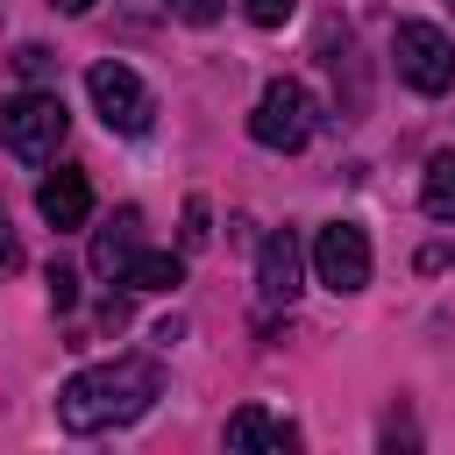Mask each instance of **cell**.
I'll use <instances>...</instances> for the list:
<instances>
[{
    "instance_id": "1",
    "label": "cell",
    "mask_w": 455,
    "mask_h": 455,
    "mask_svg": "<svg viewBox=\"0 0 455 455\" xmlns=\"http://www.w3.org/2000/svg\"><path fill=\"white\" fill-rule=\"evenodd\" d=\"M149 398H156V363H135V355L92 363V370H78V377L57 391V427H64V434H107V427L142 419Z\"/></svg>"
},
{
    "instance_id": "2",
    "label": "cell",
    "mask_w": 455,
    "mask_h": 455,
    "mask_svg": "<svg viewBox=\"0 0 455 455\" xmlns=\"http://www.w3.org/2000/svg\"><path fill=\"white\" fill-rule=\"evenodd\" d=\"M64 128H71V114H64V100H57V92H43V85H28V92L0 100V149H7V156H21V164L57 156Z\"/></svg>"
},
{
    "instance_id": "3",
    "label": "cell",
    "mask_w": 455,
    "mask_h": 455,
    "mask_svg": "<svg viewBox=\"0 0 455 455\" xmlns=\"http://www.w3.org/2000/svg\"><path fill=\"white\" fill-rule=\"evenodd\" d=\"M391 57H398V78H405L412 92H427V100L455 85V43H448L434 21H398Z\"/></svg>"
},
{
    "instance_id": "4",
    "label": "cell",
    "mask_w": 455,
    "mask_h": 455,
    "mask_svg": "<svg viewBox=\"0 0 455 455\" xmlns=\"http://www.w3.org/2000/svg\"><path fill=\"white\" fill-rule=\"evenodd\" d=\"M249 135H256L263 149H277V156L306 149V135H313V100H306V85H299V78H270L263 100H256V114H249Z\"/></svg>"
},
{
    "instance_id": "5",
    "label": "cell",
    "mask_w": 455,
    "mask_h": 455,
    "mask_svg": "<svg viewBox=\"0 0 455 455\" xmlns=\"http://www.w3.org/2000/svg\"><path fill=\"white\" fill-rule=\"evenodd\" d=\"M313 277H320L334 299L363 291V284H370V235H363L355 220H327V228L313 235Z\"/></svg>"
},
{
    "instance_id": "6",
    "label": "cell",
    "mask_w": 455,
    "mask_h": 455,
    "mask_svg": "<svg viewBox=\"0 0 455 455\" xmlns=\"http://www.w3.org/2000/svg\"><path fill=\"white\" fill-rule=\"evenodd\" d=\"M85 92H92V107H100V121H107L114 135H142L149 114H156L149 85H142L128 64H92V71H85Z\"/></svg>"
},
{
    "instance_id": "7",
    "label": "cell",
    "mask_w": 455,
    "mask_h": 455,
    "mask_svg": "<svg viewBox=\"0 0 455 455\" xmlns=\"http://www.w3.org/2000/svg\"><path fill=\"white\" fill-rule=\"evenodd\" d=\"M299 277H306L299 235H291V228L263 235V249H256V291H263V306H291V299H299Z\"/></svg>"
},
{
    "instance_id": "8",
    "label": "cell",
    "mask_w": 455,
    "mask_h": 455,
    "mask_svg": "<svg viewBox=\"0 0 455 455\" xmlns=\"http://www.w3.org/2000/svg\"><path fill=\"white\" fill-rule=\"evenodd\" d=\"M36 206H43V220L64 235V228H85L92 220V185H85V171H50L43 178V192H36Z\"/></svg>"
},
{
    "instance_id": "9",
    "label": "cell",
    "mask_w": 455,
    "mask_h": 455,
    "mask_svg": "<svg viewBox=\"0 0 455 455\" xmlns=\"http://www.w3.org/2000/svg\"><path fill=\"white\" fill-rule=\"evenodd\" d=\"M228 448L235 455H284V448H299V427L291 419H277V412H263V405H242L235 419H228Z\"/></svg>"
},
{
    "instance_id": "10",
    "label": "cell",
    "mask_w": 455,
    "mask_h": 455,
    "mask_svg": "<svg viewBox=\"0 0 455 455\" xmlns=\"http://www.w3.org/2000/svg\"><path fill=\"white\" fill-rule=\"evenodd\" d=\"M135 249H142V213L121 206V213L92 235V270H100V277H121V270L135 263Z\"/></svg>"
},
{
    "instance_id": "11",
    "label": "cell",
    "mask_w": 455,
    "mask_h": 455,
    "mask_svg": "<svg viewBox=\"0 0 455 455\" xmlns=\"http://www.w3.org/2000/svg\"><path fill=\"white\" fill-rule=\"evenodd\" d=\"M121 284H135V291H171V284H185V256H171V249H135V263L121 270Z\"/></svg>"
},
{
    "instance_id": "12",
    "label": "cell",
    "mask_w": 455,
    "mask_h": 455,
    "mask_svg": "<svg viewBox=\"0 0 455 455\" xmlns=\"http://www.w3.org/2000/svg\"><path fill=\"white\" fill-rule=\"evenodd\" d=\"M419 206H427L434 220H455V149H441V156L427 164V178H419Z\"/></svg>"
},
{
    "instance_id": "13",
    "label": "cell",
    "mask_w": 455,
    "mask_h": 455,
    "mask_svg": "<svg viewBox=\"0 0 455 455\" xmlns=\"http://www.w3.org/2000/svg\"><path fill=\"white\" fill-rule=\"evenodd\" d=\"M14 71H21V78H28V85H43V78H50V71H57V57H50V50H43V43H21V50H14Z\"/></svg>"
},
{
    "instance_id": "14",
    "label": "cell",
    "mask_w": 455,
    "mask_h": 455,
    "mask_svg": "<svg viewBox=\"0 0 455 455\" xmlns=\"http://www.w3.org/2000/svg\"><path fill=\"white\" fill-rule=\"evenodd\" d=\"M178 235H185V249H206V242H213V213H206V199H185V228H178Z\"/></svg>"
},
{
    "instance_id": "15",
    "label": "cell",
    "mask_w": 455,
    "mask_h": 455,
    "mask_svg": "<svg viewBox=\"0 0 455 455\" xmlns=\"http://www.w3.org/2000/svg\"><path fill=\"white\" fill-rule=\"evenodd\" d=\"M291 7H299V0H242V14H249L256 28H284V21H291Z\"/></svg>"
},
{
    "instance_id": "16",
    "label": "cell",
    "mask_w": 455,
    "mask_h": 455,
    "mask_svg": "<svg viewBox=\"0 0 455 455\" xmlns=\"http://www.w3.org/2000/svg\"><path fill=\"white\" fill-rule=\"evenodd\" d=\"M178 21H192V28H206V21H220V0H164Z\"/></svg>"
},
{
    "instance_id": "17",
    "label": "cell",
    "mask_w": 455,
    "mask_h": 455,
    "mask_svg": "<svg viewBox=\"0 0 455 455\" xmlns=\"http://www.w3.org/2000/svg\"><path fill=\"white\" fill-rule=\"evenodd\" d=\"M50 306H57V313H71V306H78V277H71L64 263L50 270Z\"/></svg>"
},
{
    "instance_id": "18",
    "label": "cell",
    "mask_w": 455,
    "mask_h": 455,
    "mask_svg": "<svg viewBox=\"0 0 455 455\" xmlns=\"http://www.w3.org/2000/svg\"><path fill=\"white\" fill-rule=\"evenodd\" d=\"M21 263V242H14V220H7V206H0V277Z\"/></svg>"
},
{
    "instance_id": "19",
    "label": "cell",
    "mask_w": 455,
    "mask_h": 455,
    "mask_svg": "<svg viewBox=\"0 0 455 455\" xmlns=\"http://www.w3.org/2000/svg\"><path fill=\"white\" fill-rule=\"evenodd\" d=\"M57 7H64V14H85V7H100V0H57Z\"/></svg>"
}]
</instances>
